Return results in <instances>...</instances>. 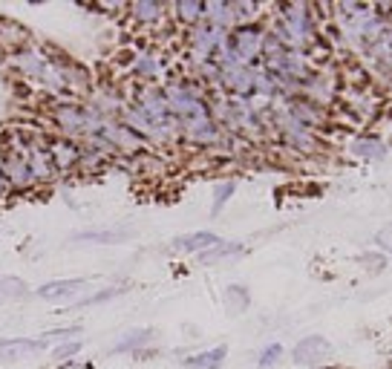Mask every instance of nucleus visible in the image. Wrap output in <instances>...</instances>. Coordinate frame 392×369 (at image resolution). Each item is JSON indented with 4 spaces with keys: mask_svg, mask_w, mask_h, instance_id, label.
Here are the masks:
<instances>
[{
    "mask_svg": "<svg viewBox=\"0 0 392 369\" xmlns=\"http://www.w3.org/2000/svg\"><path fill=\"white\" fill-rule=\"evenodd\" d=\"M46 150L52 156V165L61 176H70L78 171L81 165V141L75 139H64V136H49L46 139Z\"/></svg>",
    "mask_w": 392,
    "mask_h": 369,
    "instance_id": "20e7f679",
    "label": "nucleus"
},
{
    "mask_svg": "<svg viewBox=\"0 0 392 369\" xmlns=\"http://www.w3.org/2000/svg\"><path fill=\"white\" fill-rule=\"evenodd\" d=\"M176 23H182L185 29H194L205 21V4H199V0H179V4L171 6Z\"/></svg>",
    "mask_w": 392,
    "mask_h": 369,
    "instance_id": "f8f14e48",
    "label": "nucleus"
},
{
    "mask_svg": "<svg viewBox=\"0 0 392 369\" xmlns=\"http://www.w3.org/2000/svg\"><path fill=\"white\" fill-rule=\"evenodd\" d=\"M150 338H153V332L150 329H133V332H127L113 349H110V355H139L142 352V346H147L150 343Z\"/></svg>",
    "mask_w": 392,
    "mask_h": 369,
    "instance_id": "dca6fc26",
    "label": "nucleus"
},
{
    "mask_svg": "<svg viewBox=\"0 0 392 369\" xmlns=\"http://www.w3.org/2000/svg\"><path fill=\"white\" fill-rule=\"evenodd\" d=\"M167 9L161 4H156V0H139V4H130L127 6V15L133 18V23H142V26H153L161 21Z\"/></svg>",
    "mask_w": 392,
    "mask_h": 369,
    "instance_id": "ddd939ff",
    "label": "nucleus"
},
{
    "mask_svg": "<svg viewBox=\"0 0 392 369\" xmlns=\"http://www.w3.org/2000/svg\"><path fill=\"white\" fill-rule=\"evenodd\" d=\"M234 191H237V182H234V179H226V182H216V185H213V208H211L213 217H219V210L228 205V199L234 196Z\"/></svg>",
    "mask_w": 392,
    "mask_h": 369,
    "instance_id": "aec40b11",
    "label": "nucleus"
},
{
    "mask_svg": "<svg viewBox=\"0 0 392 369\" xmlns=\"http://www.w3.org/2000/svg\"><path fill=\"white\" fill-rule=\"evenodd\" d=\"M6 64H9L21 78H29L32 84H38V81L43 78V73L49 70L52 61H49V55H46V46H35V43H29V46L18 49L15 55H9Z\"/></svg>",
    "mask_w": 392,
    "mask_h": 369,
    "instance_id": "7ed1b4c3",
    "label": "nucleus"
},
{
    "mask_svg": "<svg viewBox=\"0 0 392 369\" xmlns=\"http://www.w3.org/2000/svg\"><path fill=\"white\" fill-rule=\"evenodd\" d=\"M122 292H125L122 286H110V289H101V292H95V294L84 297L81 303H73L70 309H90V306H98V303H107V300H113V297H119Z\"/></svg>",
    "mask_w": 392,
    "mask_h": 369,
    "instance_id": "5701e85b",
    "label": "nucleus"
},
{
    "mask_svg": "<svg viewBox=\"0 0 392 369\" xmlns=\"http://www.w3.org/2000/svg\"><path fill=\"white\" fill-rule=\"evenodd\" d=\"M226 309L231 314H243L248 309V289L243 286H228L226 289Z\"/></svg>",
    "mask_w": 392,
    "mask_h": 369,
    "instance_id": "412c9836",
    "label": "nucleus"
},
{
    "mask_svg": "<svg viewBox=\"0 0 392 369\" xmlns=\"http://www.w3.org/2000/svg\"><path fill=\"white\" fill-rule=\"evenodd\" d=\"M280 358H283V346H280V343H268L263 352H260V358H257V366L260 369H271Z\"/></svg>",
    "mask_w": 392,
    "mask_h": 369,
    "instance_id": "393cba45",
    "label": "nucleus"
},
{
    "mask_svg": "<svg viewBox=\"0 0 392 369\" xmlns=\"http://www.w3.org/2000/svg\"><path fill=\"white\" fill-rule=\"evenodd\" d=\"M90 286L87 277H64V280H49L43 286H38V297L41 300H52V303H61V300H73L75 294H81Z\"/></svg>",
    "mask_w": 392,
    "mask_h": 369,
    "instance_id": "0eeeda50",
    "label": "nucleus"
},
{
    "mask_svg": "<svg viewBox=\"0 0 392 369\" xmlns=\"http://www.w3.org/2000/svg\"><path fill=\"white\" fill-rule=\"evenodd\" d=\"M12 193V188H9V182H6V176H4V171H0V202H4L6 196Z\"/></svg>",
    "mask_w": 392,
    "mask_h": 369,
    "instance_id": "a878e982",
    "label": "nucleus"
},
{
    "mask_svg": "<svg viewBox=\"0 0 392 369\" xmlns=\"http://www.w3.org/2000/svg\"><path fill=\"white\" fill-rule=\"evenodd\" d=\"M226 355H228L226 346H213V349H208V352H199V355L185 358V366H188V369H219V363L226 360Z\"/></svg>",
    "mask_w": 392,
    "mask_h": 369,
    "instance_id": "f3484780",
    "label": "nucleus"
},
{
    "mask_svg": "<svg viewBox=\"0 0 392 369\" xmlns=\"http://www.w3.org/2000/svg\"><path fill=\"white\" fill-rule=\"evenodd\" d=\"M130 75L133 78H139L142 84H153L161 73H164V64H161V55L159 52H153V49H139L136 55L130 58Z\"/></svg>",
    "mask_w": 392,
    "mask_h": 369,
    "instance_id": "6e6552de",
    "label": "nucleus"
},
{
    "mask_svg": "<svg viewBox=\"0 0 392 369\" xmlns=\"http://www.w3.org/2000/svg\"><path fill=\"white\" fill-rule=\"evenodd\" d=\"M219 242V237L213 231H194V234H185V237H176L171 242L174 251H182V254H202L208 248H213Z\"/></svg>",
    "mask_w": 392,
    "mask_h": 369,
    "instance_id": "9d476101",
    "label": "nucleus"
},
{
    "mask_svg": "<svg viewBox=\"0 0 392 369\" xmlns=\"http://www.w3.org/2000/svg\"><path fill=\"white\" fill-rule=\"evenodd\" d=\"M240 251H243L240 242H222V240H219L213 248L196 254V260L202 262V266H211V262H219V260H226V257H231V254H240Z\"/></svg>",
    "mask_w": 392,
    "mask_h": 369,
    "instance_id": "a211bd4d",
    "label": "nucleus"
},
{
    "mask_svg": "<svg viewBox=\"0 0 392 369\" xmlns=\"http://www.w3.org/2000/svg\"><path fill=\"white\" fill-rule=\"evenodd\" d=\"M29 43H32V35H29L26 26H21L15 21H0V52H4L6 58L15 55L18 49L29 46Z\"/></svg>",
    "mask_w": 392,
    "mask_h": 369,
    "instance_id": "1a4fd4ad",
    "label": "nucleus"
},
{
    "mask_svg": "<svg viewBox=\"0 0 392 369\" xmlns=\"http://www.w3.org/2000/svg\"><path fill=\"white\" fill-rule=\"evenodd\" d=\"M0 171H4L9 188L15 193H29L32 188H38L35 179H32L26 156L21 150H15V147H4V150H0Z\"/></svg>",
    "mask_w": 392,
    "mask_h": 369,
    "instance_id": "f03ea898",
    "label": "nucleus"
},
{
    "mask_svg": "<svg viewBox=\"0 0 392 369\" xmlns=\"http://www.w3.org/2000/svg\"><path fill=\"white\" fill-rule=\"evenodd\" d=\"M46 346L49 343L43 338H4V341H0V360H4V363L26 360V358L41 355Z\"/></svg>",
    "mask_w": 392,
    "mask_h": 369,
    "instance_id": "423d86ee",
    "label": "nucleus"
},
{
    "mask_svg": "<svg viewBox=\"0 0 392 369\" xmlns=\"http://www.w3.org/2000/svg\"><path fill=\"white\" fill-rule=\"evenodd\" d=\"M133 237L130 228H92V231H78L73 234V242H101V245H116L127 242Z\"/></svg>",
    "mask_w": 392,
    "mask_h": 369,
    "instance_id": "9b49d317",
    "label": "nucleus"
},
{
    "mask_svg": "<svg viewBox=\"0 0 392 369\" xmlns=\"http://www.w3.org/2000/svg\"><path fill=\"white\" fill-rule=\"evenodd\" d=\"M263 43H265V23H245L228 32L226 49L240 67H257L263 61Z\"/></svg>",
    "mask_w": 392,
    "mask_h": 369,
    "instance_id": "f257e3e1",
    "label": "nucleus"
},
{
    "mask_svg": "<svg viewBox=\"0 0 392 369\" xmlns=\"http://www.w3.org/2000/svg\"><path fill=\"white\" fill-rule=\"evenodd\" d=\"M29 286L21 277H0V300H26Z\"/></svg>",
    "mask_w": 392,
    "mask_h": 369,
    "instance_id": "6ab92c4d",
    "label": "nucleus"
},
{
    "mask_svg": "<svg viewBox=\"0 0 392 369\" xmlns=\"http://www.w3.org/2000/svg\"><path fill=\"white\" fill-rule=\"evenodd\" d=\"M84 349V343H81V338H73V341H61V343H55L52 346V358L55 360H61V363H67V360H73L78 352Z\"/></svg>",
    "mask_w": 392,
    "mask_h": 369,
    "instance_id": "4be33fe9",
    "label": "nucleus"
},
{
    "mask_svg": "<svg viewBox=\"0 0 392 369\" xmlns=\"http://www.w3.org/2000/svg\"><path fill=\"white\" fill-rule=\"evenodd\" d=\"M205 23L211 26H219V29H234V12H231V4H226V0H211V4H205Z\"/></svg>",
    "mask_w": 392,
    "mask_h": 369,
    "instance_id": "2eb2a0df",
    "label": "nucleus"
},
{
    "mask_svg": "<svg viewBox=\"0 0 392 369\" xmlns=\"http://www.w3.org/2000/svg\"><path fill=\"white\" fill-rule=\"evenodd\" d=\"M292 358H295V363H300V366H320V363H326V360L332 358V343H329L323 335H309V338H303V341L295 346Z\"/></svg>",
    "mask_w": 392,
    "mask_h": 369,
    "instance_id": "39448f33",
    "label": "nucleus"
},
{
    "mask_svg": "<svg viewBox=\"0 0 392 369\" xmlns=\"http://www.w3.org/2000/svg\"><path fill=\"white\" fill-rule=\"evenodd\" d=\"M352 156H358V159H366V162H378L386 156V144L375 136H361V139H352L349 144Z\"/></svg>",
    "mask_w": 392,
    "mask_h": 369,
    "instance_id": "4468645a",
    "label": "nucleus"
},
{
    "mask_svg": "<svg viewBox=\"0 0 392 369\" xmlns=\"http://www.w3.org/2000/svg\"><path fill=\"white\" fill-rule=\"evenodd\" d=\"M46 343L49 341H73V338H81V326H58V329H49V332H43L41 335Z\"/></svg>",
    "mask_w": 392,
    "mask_h": 369,
    "instance_id": "b1692460",
    "label": "nucleus"
},
{
    "mask_svg": "<svg viewBox=\"0 0 392 369\" xmlns=\"http://www.w3.org/2000/svg\"><path fill=\"white\" fill-rule=\"evenodd\" d=\"M58 369H92L90 363H78V360H67V363H61Z\"/></svg>",
    "mask_w": 392,
    "mask_h": 369,
    "instance_id": "bb28decb",
    "label": "nucleus"
}]
</instances>
